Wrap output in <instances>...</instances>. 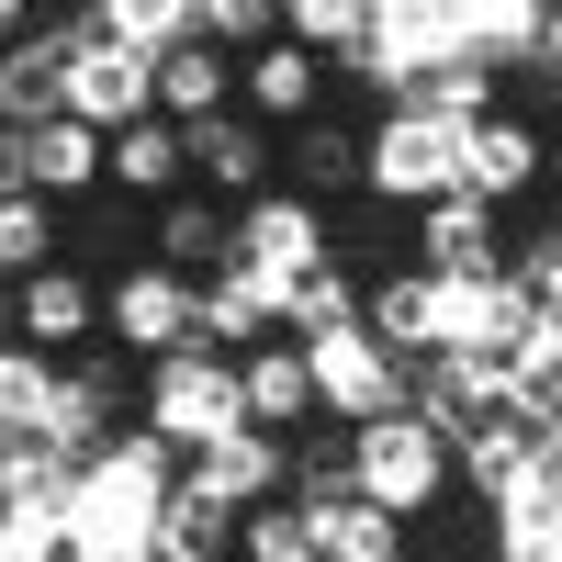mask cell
Returning a JSON list of instances; mask_svg holds the SVG:
<instances>
[{"label":"cell","mask_w":562,"mask_h":562,"mask_svg":"<svg viewBox=\"0 0 562 562\" xmlns=\"http://www.w3.org/2000/svg\"><path fill=\"white\" fill-rule=\"evenodd\" d=\"M237 394H248V428H259V439H293L304 416H315V360H304L293 338H270V349L237 360Z\"/></svg>","instance_id":"2e32d148"},{"label":"cell","mask_w":562,"mask_h":562,"mask_svg":"<svg viewBox=\"0 0 562 562\" xmlns=\"http://www.w3.org/2000/svg\"><path fill=\"white\" fill-rule=\"evenodd\" d=\"M135 405H147V439H169L180 461H203L214 439H237V428H248L237 360H214V349H180V360H158Z\"/></svg>","instance_id":"3957f363"},{"label":"cell","mask_w":562,"mask_h":562,"mask_svg":"<svg viewBox=\"0 0 562 562\" xmlns=\"http://www.w3.org/2000/svg\"><path fill=\"white\" fill-rule=\"evenodd\" d=\"M57 113H68V124H90V135H124V124H147V113H158V68L135 57V45L90 34V12H68V68H57Z\"/></svg>","instance_id":"277c9868"},{"label":"cell","mask_w":562,"mask_h":562,"mask_svg":"<svg viewBox=\"0 0 562 562\" xmlns=\"http://www.w3.org/2000/svg\"><path fill=\"white\" fill-rule=\"evenodd\" d=\"M90 338H102V281H90V270H45V281H23V349H45V360H90Z\"/></svg>","instance_id":"5bb4252c"},{"label":"cell","mask_w":562,"mask_h":562,"mask_svg":"<svg viewBox=\"0 0 562 562\" xmlns=\"http://www.w3.org/2000/svg\"><path fill=\"white\" fill-rule=\"evenodd\" d=\"M57 68H68V23H34L12 57H0V124H57Z\"/></svg>","instance_id":"7402d4cb"},{"label":"cell","mask_w":562,"mask_h":562,"mask_svg":"<svg viewBox=\"0 0 562 562\" xmlns=\"http://www.w3.org/2000/svg\"><path fill=\"white\" fill-rule=\"evenodd\" d=\"M57 383H68V360H45V349H0V439H45L57 428Z\"/></svg>","instance_id":"484cf974"},{"label":"cell","mask_w":562,"mask_h":562,"mask_svg":"<svg viewBox=\"0 0 562 562\" xmlns=\"http://www.w3.org/2000/svg\"><path fill=\"white\" fill-rule=\"evenodd\" d=\"M360 315H371V293L349 281V259H338V270H315V281H293V315H281V338H293V349H315V338H349Z\"/></svg>","instance_id":"4316f807"},{"label":"cell","mask_w":562,"mask_h":562,"mask_svg":"<svg viewBox=\"0 0 562 562\" xmlns=\"http://www.w3.org/2000/svg\"><path fill=\"white\" fill-rule=\"evenodd\" d=\"M45 248H57V203H45V192L0 203V281H45V270H57Z\"/></svg>","instance_id":"f546056e"},{"label":"cell","mask_w":562,"mask_h":562,"mask_svg":"<svg viewBox=\"0 0 562 562\" xmlns=\"http://www.w3.org/2000/svg\"><path fill=\"white\" fill-rule=\"evenodd\" d=\"M461 135L473 124H439V113H383L371 124V203H394V214H428L461 192Z\"/></svg>","instance_id":"5b68a950"},{"label":"cell","mask_w":562,"mask_h":562,"mask_svg":"<svg viewBox=\"0 0 562 562\" xmlns=\"http://www.w3.org/2000/svg\"><path fill=\"white\" fill-rule=\"evenodd\" d=\"M529 180H551V135H540V124L484 113L473 135H461V192H473V203H518Z\"/></svg>","instance_id":"8fae6325"},{"label":"cell","mask_w":562,"mask_h":562,"mask_svg":"<svg viewBox=\"0 0 562 562\" xmlns=\"http://www.w3.org/2000/svg\"><path fill=\"white\" fill-rule=\"evenodd\" d=\"M102 338L113 349H135V360H180V349H203V281H180L169 259H147V270H124L113 293H102Z\"/></svg>","instance_id":"8992f818"},{"label":"cell","mask_w":562,"mask_h":562,"mask_svg":"<svg viewBox=\"0 0 562 562\" xmlns=\"http://www.w3.org/2000/svg\"><path fill=\"white\" fill-rule=\"evenodd\" d=\"M23 34H34V12H23V0H0V57H12Z\"/></svg>","instance_id":"8d00e7d4"},{"label":"cell","mask_w":562,"mask_h":562,"mask_svg":"<svg viewBox=\"0 0 562 562\" xmlns=\"http://www.w3.org/2000/svg\"><path fill=\"white\" fill-rule=\"evenodd\" d=\"M349 473H360V506H383V518H428V506L461 484V461H450V439L416 405H394V416H371V428H349Z\"/></svg>","instance_id":"7a4b0ae2"},{"label":"cell","mask_w":562,"mask_h":562,"mask_svg":"<svg viewBox=\"0 0 562 562\" xmlns=\"http://www.w3.org/2000/svg\"><path fill=\"white\" fill-rule=\"evenodd\" d=\"M270 169H281V147H270V124L259 113H214V124H192V180L214 203H270Z\"/></svg>","instance_id":"30bf717a"},{"label":"cell","mask_w":562,"mask_h":562,"mask_svg":"<svg viewBox=\"0 0 562 562\" xmlns=\"http://www.w3.org/2000/svg\"><path fill=\"white\" fill-rule=\"evenodd\" d=\"M315 102H326V68L304 57L293 34L259 45V57L237 68V113H259V124H315Z\"/></svg>","instance_id":"ac0fdd59"},{"label":"cell","mask_w":562,"mask_h":562,"mask_svg":"<svg viewBox=\"0 0 562 562\" xmlns=\"http://www.w3.org/2000/svg\"><path fill=\"white\" fill-rule=\"evenodd\" d=\"M315 551L326 562H405V518H383V506H326V518H315Z\"/></svg>","instance_id":"f1b7e54d"},{"label":"cell","mask_w":562,"mask_h":562,"mask_svg":"<svg viewBox=\"0 0 562 562\" xmlns=\"http://www.w3.org/2000/svg\"><path fill=\"white\" fill-rule=\"evenodd\" d=\"M281 34H293L304 57H338V68L371 57V12H360V0H293V12H281Z\"/></svg>","instance_id":"83f0119b"},{"label":"cell","mask_w":562,"mask_h":562,"mask_svg":"<svg viewBox=\"0 0 562 562\" xmlns=\"http://www.w3.org/2000/svg\"><path fill=\"white\" fill-rule=\"evenodd\" d=\"M281 315H293V293H281L270 270H248V259L203 281V349H214V360H225V349H237V360L270 349V338H281Z\"/></svg>","instance_id":"7c38bea8"},{"label":"cell","mask_w":562,"mask_h":562,"mask_svg":"<svg viewBox=\"0 0 562 562\" xmlns=\"http://www.w3.org/2000/svg\"><path fill=\"white\" fill-rule=\"evenodd\" d=\"M416 270H439V281H495V203L473 192H450L416 214Z\"/></svg>","instance_id":"e0dca14e"},{"label":"cell","mask_w":562,"mask_h":562,"mask_svg":"<svg viewBox=\"0 0 562 562\" xmlns=\"http://www.w3.org/2000/svg\"><path fill=\"white\" fill-rule=\"evenodd\" d=\"M237 529H248L237 506H214L192 473H180V495L158 506V562H237Z\"/></svg>","instance_id":"603a6c76"},{"label":"cell","mask_w":562,"mask_h":562,"mask_svg":"<svg viewBox=\"0 0 562 562\" xmlns=\"http://www.w3.org/2000/svg\"><path fill=\"white\" fill-rule=\"evenodd\" d=\"M281 169H293V192H304V203L371 192V135H360V124H338V113H315V124H293V147H281Z\"/></svg>","instance_id":"9a60e30c"},{"label":"cell","mask_w":562,"mask_h":562,"mask_svg":"<svg viewBox=\"0 0 562 562\" xmlns=\"http://www.w3.org/2000/svg\"><path fill=\"white\" fill-rule=\"evenodd\" d=\"M23 192H34V135L0 124V203H23Z\"/></svg>","instance_id":"836d02e7"},{"label":"cell","mask_w":562,"mask_h":562,"mask_svg":"<svg viewBox=\"0 0 562 562\" xmlns=\"http://www.w3.org/2000/svg\"><path fill=\"white\" fill-rule=\"evenodd\" d=\"M551 180H562V135H551Z\"/></svg>","instance_id":"f35d334b"},{"label":"cell","mask_w":562,"mask_h":562,"mask_svg":"<svg viewBox=\"0 0 562 562\" xmlns=\"http://www.w3.org/2000/svg\"><path fill=\"white\" fill-rule=\"evenodd\" d=\"M158 259L180 270V281H214V270H237V203H214V192H180L169 214H158Z\"/></svg>","instance_id":"44dd1931"},{"label":"cell","mask_w":562,"mask_h":562,"mask_svg":"<svg viewBox=\"0 0 562 562\" xmlns=\"http://www.w3.org/2000/svg\"><path fill=\"white\" fill-rule=\"evenodd\" d=\"M237 259H248V270H270L281 293H293V281L338 270V225H326V203H304V192H270V203H248V214H237Z\"/></svg>","instance_id":"52a82bcc"},{"label":"cell","mask_w":562,"mask_h":562,"mask_svg":"<svg viewBox=\"0 0 562 562\" xmlns=\"http://www.w3.org/2000/svg\"><path fill=\"white\" fill-rule=\"evenodd\" d=\"M315 405L338 416V428H371V416H394L405 405V360L371 338V326H349V338H315Z\"/></svg>","instance_id":"ba28073f"},{"label":"cell","mask_w":562,"mask_h":562,"mask_svg":"<svg viewBox=\"0 0 562 562\" xmlns=\"http://www.w3.org/2000/svg\"><path fill=\"white\" fill-rule=\"evenodd\" d=\"M180 180H192V135H180L169 113H147V124H124L113 135V192H135V203H180Z\"/></svg>","instance_id":"ffe728a7"},{"label":"cell","mask_w":562,"mask_h":562,"mask_svg":"<svg viewBox=\"0 0 562 562\" xmlns=\"http://www.w3.org/2000/svg\"><path fill=\"white\" fill-rule=\"evenodd\" d=\"M495 562H562V540H495Z\"/></svg>","instance_id":"e575fe53"},{"label":"cell","mask_w":562,"mask_h":562,"mask_svg":"<svg viewBox=\"0 0 562 562\" xmlns=\"http://www.w3.org/2000/svg\"><path fill=\"white\" fill-rule=\"evenodd\" d=\"M12 450H23V439H0V495H12Z\"/></svg>","instance_id":"74e56055"},{"label":"cell","mask_w":562,"mask_h":562,"mask_svg":"<svg viewBox=\"0 0 562 562\" xmlns=\"http://www.w3.org/2000/svg\"><path fill=\"white\" fill-rule=\"evenodd\" d=\"M113 439H124V360L90 349V360H68V383H57V428H45V450H57L68 473H90Z\"/></svg>","instance_id":"9c48e42d"},{"label":"cell","mask_w":562,"mask_h":562,"mask_svg":"<svg viewBox=\"0 0 562 562\" xmlns=\"http://www.w3.org/2000/svg\"><path fill=\"white\" fill-rule=\"evenodd\" d=\"M518 293L562 326V237H518Z\"/></svg>","instance_id":"d6a6232c"},{"label":"cell","mask_w":562,"mask_h":562,"mask_svg":"<svg viewBox=\"0 0 562 562\" xmlns=\"http://www.w3.org/2000/svg\"><path fill=\"white\" fill-rule=\"evenodd\" d=\"M192 484H203L214 506H237V518H259V506H281V495H293V439L237 428V439H214V450L192 461Z\"/></svg>","instance_id":"4fadbf2b"},{"label":"cell","mask_w":562,"mask_h":562,"mask_svg":"<svg viewBox=\"0 0 562 562\" xmlns=\"http://www.w3.org/2000/svg\"><path fill=\"white\" fill-rule=\"evenodd\" d=\"M158 113L192 135V124H214V113H237V57H214V45H180V57L158 68Z\"/></svg>","instance_id":"cb8c5ba5"},{"label":"cell","mask_w":562,"mask_h":562,"mask_svg":"<svg viewBox=\"0 0 562 562\" xmlns=\"http://www.w3.org/2000/svg\"><path fill=\"white\" fill-rule=\"evenodd\" d=\"M360 326H371V338H383L405 371H416V360H439V270H383Z\"/></svg>","instance_id":"d6986e66"},{"label":"cell","mask_w":562,"mask_h":562,"mask_svg":"<svg viewBox=\"0 0 562 562\" xmlns=\"http://www.w3.org/2000/svg\"><path fill=\"white\" fill-rule=\"evenodd\" d=\"M90 180H113V135H90V124H34V192L45 203H79Z\"/></svg>","instance_id":"d4e9b609"},{"label":"cell","mask_w":562,"mask_h":562,"mask_svg":"<svg viewBox=\"0 0 562 562\" xmlns=\"http://www.w3.org/2000/svg\"><path fill=\"white\" fill-rule=\"evenodd\" d=\"M180 473H192V461L169 439L124 428L68 495V562H158V506L180 495Z\"/></svg>","instance_id":"6da1fadb"},{"label":"cell","mask_w":562,"mask_h":562,"mask_svg":"<svg viewBox=\"0 0 562 562\" xmlns=\"http://www.w3.org/2000/svg\"><path fill=\"white\" fill-rule=\"evenodd\" d=\"M23 338V281H0V349Z\"/></svg>","instance_id":"d590c367"},{"label":"cell","mask_w":562,"mask_h":562,"mask_svg":"<svg viewBox=\"0 0 562 562\" xmlns=\"http://www.w3.org/2000/svg\"><path fill=\"white\" fill-rule=\"evenodd\" d=\"M237 562H326V551H315V518L281 495V506H259V518L237 529Z\"/></svg>","instance_id":"4dcf8cb0"},{"label":"cell","mask_w":562,"mask_h":562,"mask_svg":"<svg viewBox=\"0 0 562 562\" xmlns=\"http://www.w3.org/2000/svg\"><path fill=\"white\" fill-rule=\"evenodd\" d=\"M203 45L248 68L259 45H281V12H270V0H203Z\"/></svg>","instance_id":"1f68e13d"}]
</instances>
